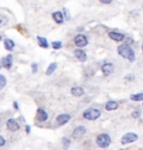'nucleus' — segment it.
Returning a JSON list of instances; mask_svg holds the SVG:
<instances>
[{"label": "nucleus", "mask_w": 143, "mask_h": 150, "mask_svg": "<svg viewBox=\"0 0 143 150\" xmlns=\"http://www.w3.org/2000/svg\"><path fill=\"white\" fill-rule=\"evenodd\" d=\"M100 117H101V111L99 109H96V108H89V109H86L83 112V118L88 120V121L97 120Z\"/></svg>", "instance_id": "3"}, {"label": "nucleus", "mask_w": 143, "mask_h": 150, "mask_svg": "<svg viewBox=\"0 0 143 150\" xmlns=\"http://www.w3.org/2000/svg\"><path fill=\"white\" fill-rule=\"evenodd\" d=\"M85 133H86V128L84 125H78V127L75 128L74 131H73V138L74 139H80Z\"/></svg>", "instance_id": "11"}, {"label": "nucleus", "mask_w": 143, "mask_h": 150, "mask_svg": "<svg viewBox=\"0 0 143 150\" xmlns=\"http://www.w3.org/2000/svg\"><path fill=\"white\" fill-rule=\"evenodd\" d=\"M0 69H1V65H0Z\"/></svg>", "instance_id": "34"}, {"label": "nucleus", "mask_w": 143, "mask_h": 150, "mask_svg": "<svg viewBox=\"0 0 143 150\" xmlns=\"http://www.w3.org/2000/svg\"><path fill=\"white\" fill-rule=\"evenodd\" d=\"M101 69H102V73L105 75V76H107V75H111L113 73V71H114V64H113V63H111V62L104 63V64L102 65Z\"/></svg>", "instance_id": "10"}, {"label": "nucleus", "mask_w": 143, "mask_h": 150, "mask_svg": "<svg viewBox=\"0 0 143 150\" xmlns=\"http://www.w3.org/2000/svg\"><path fill=\"white\" fill-rule=\"evenodd\" d=\"M69 120H70V115H69L68 113H63V114L57 115L56 123L58 125H65L66 123H68Z\"/></svg>", "instance_id": "9"}, {"label": "nucleus", "mask_w": 143, "mask_h": 150, "mask_svg": "<svg viewBox=\"0 0 143 150\" xmlns=\"http://www.w3.org/2000/svg\"><path fill=\"white\" fill-rule=\"evenodd\" d=\"M63 144L65 146V148H68L69 147V144H70V140H69L68 138H63Z\"/></svg>", "instance_id": "26"}, {"label": "nucleus", "mask_w": 143, "mask_h": 150, "mask_svg": "<svg viewBox=\"0 0 143 150\" xmlns=\"http://www.w3.org/2000/svg\"><path fill=\"white\" fill-rule=\"evenodd\" d=\"M134 79H135V76H134V75H133V74H129V75H126V76H125V77H124V80H125V81H129V82L133 81Z\"/></svg>", "instance_id": "27"}, {"label": "nucleus", "mask_w": 143, "mask_h": 150, "mask_svg": "<svg viewBox=\"0 0 143 150\" xmlns=\"http://www.w3.org/2000/svg\"><path fill=\"white\" fill-rule=\"evenodd\" d=\"M137 139H139V136L134 132H128L125 133L123 137L121 138V144H130L132 142H135Z\"/></svg>", "instance_id": "4"}, {"label": "nucleus", "mask_w": 143, "mask_h": 150, "mask_svg": "<svg viewBox=\"0 0 143 150\" xmlns=\"http://www.w3.org/2000/svg\"><path fill=\"white\" fill-rule=\"evenodd\" d=\"M25 131H26V133H30V125H26L25 127Z\"/></svg>", "instance_id": "30"}, {"label": "nucleus", "mask_w": 143, "mask_h": 150, "mask_svg": "<svg viewBox=\"0 0 143 150\" xmlns=\"http://www.w3.org/2000/svg\"><path fill=\"white\" fill-rule=\"evenodd\" d=\"M118 108V104L116 101L114 100H110L105 103V110L106 111H114Z\"/></svg>", "instance_id": "16"}, {"label": "nucleus", "mask_w": 143, "mask_h": 150, "mask_svg": "<svg viewBox=\"0 0 143 150\" xmlns=\"http://www.w3.org/2000/svg\"><path fill=\"white\" fill-rule=\"evenodd\" d=\"M84 93H85V91H84V88H82V86H74V88H72V90H70V94L73 96H76V98L83 96Z\"/></svg>", "instance_id": "14"}, {"label": "nucleus", "mask_w": 143, "mask_h": 150, "mask_svg": "<svg viewBox=\"0 0 143 150\" xmlns=\"http://www.w3.org/2000/svg\"><path fill=\"white\" fill-rule=\"evenodd\" d=\"M4 46H5V50L8 52H13L15 50V42L10 38H7L4 42Z\"/></svg>", "instance_id": "17"}, {"label": "nucleus", "mask_w": 143, "mask_h": 150, "mask_svg": "<svg viewBox=\"0 0 143 150\" xmlns=\"http://www.w3.org/2000/svg\"><path fill=\"white\" fill-rule=\"evenodd\" d=\"M0 65H1V67H4L6 69H11V66H13V55H7V56L2 57Z\"/></svg>", "instance_id": "6"}, {"label": "nucleus", "mask_w": 143, "mask_h": 150, "mask_svg": "<svg viewBox=\"0 0 143 150\" xmlns=\"http://www.w3.org/2000/svg\"><path fill=\"white\" fill-rule=\"evenodd\" d=\"M102 4H111L113 0H100Z\"/></svg>", "instance_id": "31"}, {"label": "nucleus", "mask_w": 143, "mask_h": 150, "mask_svg": "<svg viewBox=\"0 0 143 150\" xmlns=\"http://www.w3.org/2000/svg\"><path fill=\"white\" fill-rule=\"evenodd\" d=\"M37 42H38V45L42 48H48L49 47V44H48L47 39L45 37H43V36H37Z\"/></svg>", "instance_id": "18"}, {"label": "nucleus", "mask_w": 143, "mask_h": 150, "mask_svg": "<svg viewBox=\"0 0 143 150\" xmlns=\"http://www.w3.org/2000/svg\"><path fill=\"white\" fill-rule=\"evenodd\" d=\"M6 127H7V129L9 130V131H11V132H16V131H18L19 130V123L16 121L15 119H8L7 120V122H6Z\"/></svg>", "instance_id": "7"}, {"label": "nucleus", "mask_w": 143, "mask_h": 150, "mask_svg": "<svg viewBox=\"0 0 143 150\" xmlns=\"http://www.w3.org/2000/svg\"><path fill=\"white\" fill-rule=\"evenodd\" d=\"M74 55L80 62H82V63L86 62L87 55H86V53L82 50V48H76V50H74Z\"/></svg>", "instance_id": "13"}, {"label": "nucleus", "mask_w": 143, "mask_h": 150, "mask_svg": "<svg viewBox=\"0 0 143 150\" xmlns=\"http://www.w3.org/2000/svg\"><path fill=\"white\" fill-rule=\"evenodd\" d=\"M130 99L132 101H135V102H140V101L143 100V93H142V92H140V93L131 94Z\"/></svg>", "instance_id": "20"}, {"label": "nucleus", "mask_w": 143, "mask_h": 150, "mask_svg": "<svg viewBox=\"0 0 143 150\" xmlns=\"http://www.w3.org/2000/svg\"><path fill=\"white\" fill-rule=\"evenodd\" d=\"M57 69V63H50L49 64V66L47 67V69H46V74L47 75H51L55 71H56Z\"/></svg>", "instance_id": "19"}, {"label": "nucleus", "mask_w": 143, "mask_h": 150, "mask_svg": "<svg viewBox=\"0 0 143 150\" xmlns=\"http://www.w3.org/2000/svg\"><path fill=\"white\" fill-rule=\"evenodd\" d=\"M131 115H132V118H134V119H137V118H140V111H137H137H133Z\"/></svg>", "instance_id": "28"}, {"label": "nucleus", "mask_w": 143, "mask_h": 150, "mask_svg": "<svg viewBox=\"0 0 143 150\" xmlns=\"http://www.w3.org/2000/svg\"><path fill=\"white\" fill-rule=\"evenodd\" d=\"M5 144H6V139L2 136H0V147H4Z\"/></svg>", "instance_id": "29"}, {"label": "nucleus", "mask_w": 143, "mask_h": 150, "mask_svg": "<svg viewBox=\"0 0 143 150\" xmlns=\"http://www.w3.org/2000/svg\"><path fill=\"white\" fill-rule=\"evenodd\" d=\"M31 72L34 73V74H36L38 72V64L37 63H31Z\"/></svg>", "instance_id": "24"}, {"label": "nucleus", "mask_w": 143, "mask_h": 150, "mask_svg": "<svg viewBox=\"0 0 143 150\" xmlns=\"http://www.w3.org/2000/svg\"><path fill=\"white\" fill-rule=\"evenodd\" d=\"M108 37L111 38L112 40H114V42H116V43L123 42L125 39L124 34L118 33V31H110V33H108Z\"/></svg>", "instance_id": "8"}, {"label": "nucleus", "mask_w": 143, "mask_h": 150, "mask_svg": "<svg viewBox=\"0 0 143 150\" xmlns=\"http://www.w3.org/2000/svg\"><path fill=\"white\" fill-rule=\"evenodd\" d=\"M118 55H121L123 58H126L130 62H134L135 61V53H134L133 48L129 44L120 45L118 47Z\"/></svg>", "instance_id": "1"}, {"label": "nucleus", "mask_w": 143, "mask_h": 150, "mask_svg": "<svg viewBox=\"0 0 143 150\" xmlns=\"http://www.w3.org/2000/svg\"><path fill=\"white\" fill-rule=\"evenodd\" d=\"M74 43L78 48H83V47L87 46L88 39H87V37L85 35H83V34H77L74 37Z\"/></svg>", "instance_id": "5"}, {"label": "nucleus", "mask_w": 143, "mask_h": 150, "mask_svg": "<svg viewBox=\"0 0 143 150\" xmlns=\"http://www.w3.org/2000/svg\"><path fill=\"white\" fill-rule=\"evenodd\" d=\"M53 19H54V21L56 23V24H58V25H61V24H63L64 23V15H63L62 11H55V13H53Z\"/></svg>", "instance_id": "15"}, {"label": "nucleus", "mask_w": 143, "mask_h": 150, "mask_svg": "<svg viewBox=\"0 0 143 150\" xmlns=\"http://www.w3.org/2000/svg\"><path fill=\"white\" fill-rule=\"evenodd\" d=\"M1 40H2V36H1V35H0V42H1Z\"/></svg>", "instance_id": "33"}, {"label": "nucleus", "mask_w": 143, "mask_h": 150, "mask_svg": "<svg viewBox=\"0 0 143 150\" xmlns=\"http://www.w3.org/2000/svg\"><path fill=\"white\" fill-rule=\"evenodd\" d=\"M7 84V79L5 75L0 74V90H2V88L6 86Z\"/></svg>", "instance_id": "22"}, {"label": "nucleus", "mask_w": 143, "mask_h": 150, "mask_svg": "<svg viewBox=\"0 0 143 150\" xmlns=\"http://www.w3.org/2000/svg\"><path fill=\"white\" fill-rule=\"evenodd\" d=\"M36 119L39 122H45L48 119V113L46 112L44 109L39 108V109H37V112H36Z\"/></svg>", "instance_id": "12"}, {"label": "nucleus", "mask_w": 143, "mask_h": 150, "mask_svg": "<svg viewBox=\"0 0 143 150\" xmlns=\"http://www.w3.org/2000/svg\"><path fill=\"white\" fill-rule=\"evenodd\" d=\"M63 15H65V17L64 18H66L67 20H69V18H70V15H69V11L67 8H64L63 9Z\"/></svg>", "instance_id": "25"}, {"label": "nucleus", "mask_w": 143, "mask_h": 150, "mask_svg": "<svg viewBox=\"0 0 143 150\" xmlns=\"http://www.w3.org/2000/svg\"><path fill=\"white\" fill-rule=\"evenodd\" d=\"M51 46H53L54 50H61L63 44L61 40H56V42H53V43H51Z\"/></svg>", "instance_id": "23"}, {"label": "nucleus", "mask_w": 143, "mask_h": 150, "mask_svg": "<svg viewBox=\"0 0 143 150\" xmlns=\"http://www.w3.org/2000/svg\"><path fill=\"white\" fill-rule=\"evenodd\" d=\"M8 21H9V19L6 15H0V27L6 26L8 24Z\"/></svg>", "instance_id": "21"}, {"label": "nucleus", "mask_w": 143, "mask_h": 150, "mask_svg": "<svg viewBox=\"0 0 143 150\" xmlns=\"http://www.w3.org/2000/svg\"><path fill=\"white\" fill-rule=\"evenodd\" d=\"M111 142H112V139L110 137V134H107V133H101L96 137V144L102 149L108 148Z\"/></svg>", "instance_id": "2"}, {"label": "nucleus", "mask_w": 143, "mask_h": 150, "mask_svg": "<svg viewBox=\"0 0 143 150\" xmlns=\"http://www.w3.org/2000/svg\"><path fill=\"white\" fill-rule=\"evenodd\" d=\"M13 109H15V110H19V105L17 102H13Z\"/></svg>", "instance_id": "32"}]
</instances>
